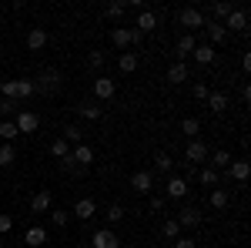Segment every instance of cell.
Instances as JSON below:
<instances>
[{"label": "cell", "instance_id": "1", "mask_svg": "<svg viewBox=\"0 0 251 248\" xmlns=\"http://www.w3.org/2000/svg\"><path fill=\"white\" fill-rule=\"evenodd\" d=\"M0 94L10 101H24V97L37 94V87H34V81H0Z\"/></svg>", "mask_w": 251, "mask_h": 248}, {"label": "cell", "instance_id": "2", "mask_svg": "<svg viewBox=\"0 0 251 248\" xmlns=\"http://www.w3.org/2000/svg\"><path fill=\"white\" fill-rule=\"evenodd\" d=\"M34 87H37L40 94H57V91H60V71L44 67V71L37 74V81H34Z\"/></svg>", "mask_w": 251, "mask_h": 248}, {"label": "cell", "instance_id": "3", "mask_svg": "<svg viewBox=\"0 0 251 248\" xmlns=\"http://www.w3.org/2000/svg\"><path fill=\"white\" fill-rule=\"evenodd\" d=\"M174 20H177L181 27H188V30H201V27H204V14H201L198 7H181Z\"/></svg>", "mask_w": 251, "mask_h": 248}, {"label": "cell", "instance_id": "4", "mask_svg": "<svg viewBox=\"0 0 251 248\" xmlns=\"http://www.w3.org/2000/svg\"><path fill=\"white\" fill-rule=\"evenodd\" d=\"M14 128H17V134H34V131L40 128V117L34 114V111H17Z\"/></svg>", "mask_w": 251, "mask_h": 248}, {"label": "cell", "instance_id": "5", "mask_svg": "<svg viewBox=\"0 0 251 248\" xmlns=\"http://www.w3.org/2000/svg\"><path fill=\"white\" fill-rule=\"evenodd\" d=\"M111 40H114L121 51H127V47H134L137 40H141V34H137V30H131V27H114Z\"/></svg>", "mask_w": 251, "mask_h": 248}, {"label": "cell", "instance_id": "6", "mask_svg": "<svg viewBox=\"0 0 251 248\" xmlns=\"http://www.w3.org/2000/svg\"><path fill=\"white\" fill-rule=\"evenodd\" d=\"M91 248H121V238L111 228H97L91 238Z\"/></svg>", "mask_w": 251, "mask_h": 248}, {"label": "cell", "instance_id": "7", "mask_svg": "<svg viewBox=\"0 0 251 248\" xmlns=\"http://www.w3.org/2000/svg\"><path fill=\"white\" fill-rule=\"evenodd\" d=\"M208 144H204V141H198V138H194L191 144H188V151H184V158H188V165H201V161H208Z\"/></svg>", "mask_w": 251, "mask_h": 248}, {"label": "cell", "instance_id": "8", "mask_svg": "<svg viewBox=\"0 0 251 248\" xmlns=\"http://www.w3.org/2000/svg\"><path fill=\"white\" fill-rule=\"evenodd\" d=\"M131 188H134L137 194H151V188H154V174L151 171H134L131 174Z\"/></svg>", "mask_w": 251, "mask_h": 248}, {"label": "cell", "instance_id": "9", "mask_svg": "<svg viewBox=\"0 0 251 248\" xmlns=\"http://www.w3.org/2000/svg\"><path fill=\"white\" fill-rule=\"evenodd\" d=\"M177 225L181 228H198L201 225V211L194 208V205H184V208L177 211Z\"/></svg>", "mask_w": 251, "mask_h": 248}, {"label": "cell", "instance_id": "10", "mask_svg": "<svg viewBox=\"0 0 251 248\" xmlns=\"http://www.w3.org/2000/svg\"><path fill=\"white\" fill-rule=\"evenodd\" d=\"M225 30L231 27V30H248V10H241V7H234L231 14L225 17V24H221Z\"/></svg>", "mask_w": 251, "mask_h": 248}, {"label": "cell", "instance_id": "11", "mask_svg": "<svg viewBox=\"0 0 251 248\" xmlns=\"http://www.w3.org/2000/svg\"><path fill=\"white\" fill-rule=\"evenodd\" d=\"M225 178H228V181H238V185H245V181H248V161H231V165L225 168Z\"/></svg>", "mask_w": 251, "mask_h": 248}, {"label": "cell", "instance_id": "12", "mask_svg": "<svg viewBox=\"0 0 251 248\" xmlns=\"http://www.w3.org/2000/svg\"><path fill=\"white\" fill-rule=\"evenodd\" d=\"M50 208H54V194H50L47 188L37 191L34 201H30V211H34V215H44V211H50Z\"/></svg>", "mask_w": 251, "mask_h": 248}, {"label": "cell", "instance_id": "13", "mask_svg": "<svg viewBox=\"0 0 251 248\" xmlns=\"http://www.w3.org/2000/svg\"><path fill=\"white\" fill-rule=\"evenodd\" d=\"M114 81H111V77H97L94 81V97L97 101H111V97H114Z\"/></svg>", "mask_w": 251, "mask_h": 248}, {"label": "cell", "instance_id": "14", "mask_svg": "<svg viewBox=\"0 0 251 248\" xmlns=\"http://www.w3.org/2000/svg\"><path fill=\"white\" fill-rule=\"evenodd\" d=\"M71 161H74L77 168H87V165L94 161V148H91V144H77V148L71 151Z\"/></svg>", "mask_w": 251, "mask_h": 248}, {"label": "cell", "instance_id": "15", "mask_svg": "<svg viewBox=\"0 0 251 248\" xmlns=\"http://www.w3.org/2000/svg\"><path fill=\"white\" fill-rule=\"evenodd\" d=\"M164 191H168V198L177 201V198H184V194H188V181H184V178H177V174H171V178H168V185H164Z\"/></svg>", "mask_w": 251, "mask_h": 248}, {"label": "cell", "instance_id": "16", "mask_svg": "<svg viewBox=\"0 0 251 248\" xmlns=\"http://www.w3.org/2000/svg\"><path fill=\"white\" fill-rule=\"evenodd\" d=\"M74 215H77L80 221H91V218L97 215V201L94 198H80L77 205H74Z\"/></svg>", "mask_w": 251, "mask_h": 248}, {"label": "cell", "instance_id": "17", "mask_svg": "<svg viewBox=\"0 0 251 248\" xmlns=\"http://www.w3.org/2000/svg\"><path fill=\"white\" fill-rule=\"evenodd\" d=\"M191 57L198 60L201 67H208V64H214V47H211V44H194Z\"/></svg>", "mask_w": 251, "mask_h": 248}, {"label": "cell", "instance_id": "18", "mask_svg": "<svg viewBox=\"0 0 251 248\" xmlns=\"http://www.w3.org/2000/svg\"><path fill=\"white\" fill-rule=\"evenodd\" d=\"M47 40H50V34H47L44 27H34V30L27 34V47H30V51H44V47H47Z\"/></svg>", "mask_w": 251, "mask_h": 248}, {"label": "cell", "instance_id": "19", "mask_svg": "<svg viewBox=\"0 0 251 248\" xmlns=\"http://www.w3.org/2000/svg\"><path fill=\"white\" fill-rule=\"evenodd\" d=\"M24 242H27L30 248H40V245H47V231L40 228V225H30V228H27V235H24Z\"/></svg>", "mask_w": 251, "mask_h": 248}, {"label": "cell", "instance_id": "20", "mask_svg": "<svg viewBox=\"0 0 251 248\" xmlns=\"http://www.w3.org/2000/svg\"><path fill=\"white\" fill-rule=\"evenodd\" d=\"M154 27H157V17L151 14V10H141V17H137V27H134V30L144 37V34H151Z\"/></svg>", "mask_w": 251, "mask_h": 248}, {"label": "cell", "instance_id": "21", "mask_svg": "<svg viewBox=\"0 0 251 248\" xmlns=\"http://www.w3.org/2000/svg\"><path fill=\"white\" fill-rule=\"evenodd\" d=\"M168 81H171V84H184V81H188V64H184V60H174L171 67H168Z\"/></svg>", "mask_w": 251, "mask_h": 248}, {"label": "cell", "instance_id": "22", "mask_svg": "<svg viewBox=\"0 0 251 248\" xmlns=\"http://www.w3.org/2000/svg\"><path fill=\"white\" fill-rule=\"evenodd\" d=\"M208 108H211L214 114H225V111H228V94H225V91H211V94H208Z\"/></svg>", "mask_w": 251, "mask_h": 248}, {"label": "cell", "instance_id": "23", "mask_svg": "<svg viewBox=\"0 0 251 248\" xmlns=\"http://www.w3.org/2000/svg\"><path fill=\"white\" fill-rule=\"evenodd\" d=\"M77 114L87 117V121H100V114H104V111L97 108V101H80V104H77Z\"/></svg>", "mask_w": 251, "mask_h": 248}, {"label": "cell", "instance_id": "24", "mask_svg": "<svg viewBox=\"0 0 251 248\" xmlns=\"http://www.w3.org/2000/svg\"><path fill=\"white\" fill-rule=\"evenodd\" d=\"M204 30H208V40H211V44H221V40L228 37V30H225L218 20H204Z\"/></svg>", "mask_w": 251, "mask_h": 248}, {"label": "cell", "instance_id": "25", "mask_svg": "<svg viewBox=\"0 0 251 248\" xmlns=\"http://www.w3.org/2000/svg\"><path fill=\"white\" fill-rule=\"evenodd\" d=\"M117 67H121V74H134L137 71V54H127V51H124V54L117 57Z\"/></svg>", "mask_w": 251, "mask_h": 248}, {"label": "cell", "instance_id": "26", "mask_svg": "<svg viewBox=\"0 0 251 248\" xmlns=\"http://www.w3.org/2000/svg\"><path fill=\"white\" fill-rule=\"evenodd\" d=\"M64 141L77 148V144H84V131H80L77 124H67V128H64Z\"/></svg>", "mask_w": 251, "mask_h": 248}, {"label": "cell", "instance_id": "27", "mask_svg": "<svg viewBox=\"0 0 251 248\" xmlns=\"http://www.w3.org/2000/svg\"><path fill=\"white\" fill-rule=\"evenodd\" d=\"M208 158H211V165H208V168H214V171H221V168H228V165H231V154H228V151H214V154H208Z\"/></svg>", "mask_w": 251, "mask_h": 248}, {"label": "cell", "instance_id": "28", "mask_svg": "<svg viewBox=\"0 0 251 248\" xmlns=\"http://www.w3.org/2000/svg\"><path fill=\"white\" fill-rule=\"evenodd\" d=\"M181 134H188L194 141V134H201V121H198V117H184V121H181Z\"/></svg>", "mask_w": 251, "mask_h": 248}, {"label": "cell", "instance_id": "29", "mask_svg": "<svg viewBox=\"0 0 251 248\" xmlns=\"http://www.w3.org/2000/svg\"><path fill=\"white\" fill-rule=\"evenodd\" d=\"M191 51H194V37H191V34H184V37H177V60H181V57H188Z\"/></svg>", "mask_w": 251, "mask_h": 248}, {"label": "cell", "instance_id": "30", "mask_svg": "<svg viewBox=\"0 0 251 248\" xmlns=\"http://www.w3.org/2000/svg\"><path fill=\"white\" fill-rule=\"evenodd\" d=\"M161 235H164V238H181V225H177V218H168V221L161 225Z\"/></svg>", "mask_w": 251, "mask_h": 248}, {"label": "cell", "instance_id": "31", "mask_svg": "<svg viewBox=\"0 0 251 248\" xmlns=\"http://www.w3.org/2000/svg\"><path fill=\"white\" fill-rule=\"evenodd\" d=\"M17 161V151H14V144H3L0 148V168H10Z\"/></svg>", "mask_w": 251, "mask_h": 248}, {"label": "cell", "instance_id": "32", "mask_svg": "<svg viewBox=\"0 0 251 248\" xmlns=\"http://www.w3.org/2000/svg\"><path fill=\"white\" fill-rule=\"evenodd\" d=\"M154 168H157V171H164V174H171V171H174V161H171V154H164V151H161V154L154 158Z\"/></svg>", "mask_w": 251, "mask_h": 248}, {"label": "cell", "instance_id": "33", "mask_svg": "<svg viewBox=\"0 0 251 248\" xmlns=\"http://www.w3.org/2000/svg\"><path fill=\"white\" fill-rule=\"evenodd\" d=\"M211 208H218V211L228 208V191H225V188H214L211 191Z\"/></svg>", "mask_w": 251, "mask_h": 248}, {"label": "cell", "instance_id": "34", "mask_svg": "<svg viewBox=\"0 0 251 248\" xmlns=\"http://www.w3.org/2000/svg\"><path fill=\"white\" fill-rule=\"evenodd\" d=\"M50 154H54V158H67V154H71V144H67L64 138H57V141L50 144Z\"/></svg>", "mask_w": 251, "mask_h": 248}, {"label": "cell", "instance_id": "35", "mask_svg": "<svg viewBox=\"0 0 251 248\" xmlns=\"http://www.w3.org/2000/svg\"><path fill=\"white\" fill-rule=\"evenodd\" d=\"M127 7H131V0H114V3H107V17H121Z\"/></svg>", "mask_w": 251, "mask_h": 248}, {"label": "cell", "instance_id": "36", "mask_svg": "<svg viewBox=\"0 0 251 248\" xmlns=\"http://www.w3.org/2000/svg\"><path fill=\"white\" fill-rule=\"evenodd\" d=\"M0 138H3L7 144L17 138V128H14V121H0Z\"/></svg>", "mask_w": 251, "mask_h": 248}, {"label": "cell", "instance_id": "37", "mask_svg": "<svg viewBox=\"0 0 251 248\" xmlns=\"http://www.w3.org/2000/svg\"><path fill=\"white\" fill-rule=\"evenodd\" d=\"M47 215H50V221H54L57 228H64V225H67V215H71V211H64V208H50Z\"/></svg>", "mask_w": 251, "mask_h": 248}, {"label": "cell", "instance_id": "38", "mask_svg": "<svg viewBox=\"0 0 251 248\" xmlns=\"http://www.w3.org/2000/svg\"><path fill=\"white\" fill-rule=\"evenodd\" d=\"M17 111V101H10V97H0V117L7 121V117Z\"/></svg>", "mask_w": 251, "mask_h": 248}, {"label": "cell", "instance_id": "39", "mask_svg": "<svg viewBox=\"0 0 251 248\" xmlns=\"http://www.w3.org/2000/svg\"><path fill=\"white\" fill-rule=\"evenodd\" d=\"M231 10H234V7L228 3V0H218V3H211V14H214V17H228Z\"/></svg>", "mask_w": 251, "mask_h": 248}, {"label": "cell", "instance_id": "40", "mask_svg": "<svg viewBox=\"0 0 251 248\" xmlns=\"http://www.w3.org/2000/svg\"><path fill=\"white\" fill-rule=\"evenodd\" d=\"M198 178H201V185H218V171L214 168H201Z\"/></svg>", "mask_w": 251, "mask_h": 248}, {"label": "cell", "instance_id": "41", "mask_svg": "<svg viewBox=\"0 0 251 248\" xmlns=\"http://www.w3.org/2000/svg\"><path fill=\"white\" fill-rule=\"evenodd\" d=\"M107 221H111V225L124 221V208H121V205H111V208H107Z\"/></svg>", "mask_w": 251, "mask_h": 248}, {"label": "cell", "instance_id": "42", "mask_svg": "<svg viewBox=\"0 0 251 248\" xmlns=\"http://www.w3.org/2000/svg\"><path fill=\"white\" fill-rule=\"evenodd\" d=\"M194 97H198V101H208V94H211V87H208V84H194V91H191Z\"/></svg>", "mask_w": 251, "mask_h": 248}, {"label": "cell", "instance_id": "43", "mask_svg": "<svg viewBox=\"0 0 251 248\" xmlns=\"http://www.w3.org/2000/svg\"><path fill=\"white\" fill-rule=\"evenodd\" d=\"M91 67H94V71H100V67H104V54H100V51H91Z\"/></svg>", "mask_w": 251, "mask_h": 248}, {"label": "cell", "instance_id": "44", "mask_svg": "<svg viewBox=\"0 0 251 248\" xmlns=\"http://www.w3.org/2000/svg\"><path fill=\"white\" fill-rule=\"evenodd\" d=\"M10 228H14V218L10 215H0V235H7Z\"/></svg>", "mask_w": 251, "mask_h": 248}, {"label": "cell", "instance_id": "45", "mask_svg": "<svg viewBox=\"0 0 251 248\" xmlns=\"http://www.w3.org/2000/svg\"><path fill=\"white\" fill-rule=\"evenodd\" d=\"M164 208V198L161 194H151V211H161Z\"/></svg>", "mask_w": 251, "mask_h": 248}, {"label": "cell", "instance_id": "46", "mask_svg": "<svg viewBox=\"0 0 251 248\" xmlns=\"http://www.w3.org/2000/svg\"><path fill=\"white\" fill-rule=\"evenodd\" d=\"M241 71H245V74H248V71H251V54H248V51L241 54Z\"/></svg>", "mask_w": 251, "mask_h": 248}, {"label": "cell", "instance_id": "47", "mask_svg": "<svg viewBox=\"0 0 251 248\" xmlns=\"http://www.w3.org/2000/svg\"><path fill=\"white\" fill-rule=\"evenodd\" d=\"M174 248H194V242H191V238H177V242H174Z\"/></svg>", "mask_w": 251, "mask_h": 248}, {"label": "cell", "instance_id": "48", "mask_svg": "<svg viewBox=\"0 0 251 248\" xmlns=\"http://www.w3.org/2000/svg\"><path fill=\"white\" fill-rule=\"evenodd\" d=\"M74 248H87V245H74Z\"/></svg>", "mask_w": 251, "mask_h": 248}]
</instances>
